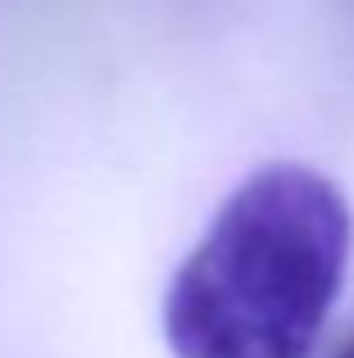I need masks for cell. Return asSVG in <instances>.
<instances>
[{
    "label": "cell",
    "mask_w": 354,
    "mask_h": 358,
    "mask_svg": "<svg viewBox=\"0 0 354 358\" xmlns=\"http://www.w3.org/2000/svg\"><path fill=\"white\" fill-rule=\"evenodd\" d=\"M354 218L341 186L304 164L250 173L164 295L173 358H309L341 299Z\"/></svg>",
    "instance_id": "obj_1"
},
{
    "label": "cell",
    "mask_w": 354,
    "mask_h": 358,
    "mask_svg": "<svg viewBox=\"0 0 354 358\" xmlns=\"http://www.w3.org/2000/svg\"><path fill=\"white\" fill-rule=\"evenodd\" d=\"M337 358H354V341H350V345H346V350H341Z\"/></svg>",
    "instance_id": "obj_2"
}]
</instances>
